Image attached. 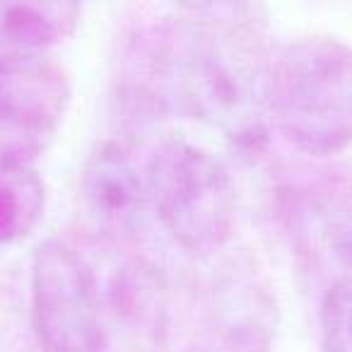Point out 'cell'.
Returning a JSON list of instances; mask_svg holds the SVG:
<instances>
[{
  "mask_svg": "<svg viewBox=\"0 0 352 352\" xmlns=\"http://www.w3.org/2000/svg\"><path fill=\"white\" fill-rule=\"evenodd\" d=\"M32 316L44 352H107L102 297L89 265L60 239L32 258Z\"/></svg>",
  "mask_w": 352,
  "mask_h": 352,
  "instance_id": "obj_4",
  "label": "cell"
},
{
  "mask_svg": "<svg viewBox=\"0 0 352 352\" xmlns=\"http://www.w3.org/2000/svg\"><path fill=\"white\" fill-rule=\"evenodd\" d=\"M179 65L176 92L188 113L225 131L230 140L256 147L268 109V65L256 34L232 22L191 41Z\"/></svg>",
  "mask_w": 352,
  "mask_h": 352,
  "instance_id": "obj_2",
  "label": "cell"
},
{
  "mask_svg": "<svg viewBox=\"0 0 352 352\" xmlns=\"http://www.w3.org/2000/svg\"><path fill=\"white\" fill-rule=\"evenodd\" d=\"M80 196L97 230L113 241L135 239L152 208L145 176L118 142L94 147L82 166Z\"/></svg>",
  "mask_w": 352,
  "mask_h": 352,
  "instance_id": "obj_7",
  "label": "cell"
},
{
  "mask_svg": "<svg viewBox=\"0 0 352 352\" xmlns=\"http://www.w3.org/2000/svg\"><path fill=\"white\" fill-rule=\"evenodd\" d=\"M166 328L169 289L162 270L145 258L116 270L104 311L107 352H162Z\"/></svg>",
  "mask_w": 352,
  "mask_h": 352,
  "instance_id": "obj_6",
  "label": "cell"
},
{
  "mask_svg": "<svg viewBox=\"0 0 352 352\" xmlns=\"http://www.w3.org/2000/svg\"><path fill=\"white\" fill-rule=\"evenodd\" d=\"M321 246L342 265V275H352V184L321 191L314 206Z\"/></svg>",
  "mask_w": 352,
  "mask_h": 352,
  "instance_id": "obj_10",
  "label": "cell"
},
{
  "mask_svg": "<svg viewBox=\"0 0 352 352\" xmlns=\"http://www.w3.org/2000/svg\"><path fill=\"white\" fill-rule=\"evenodd\" d=\"M70 104L63 65L44 51H0V160L32 164L58 133Z\"/></svg>",
  "mask_w": 352,
  "mask_h": 352,
  "instance_id": "obj_5",
  "label": "cell"
},
{
  "mask_svg": "<svg viewBox=\"0 0 352 352\" xmlns=\"http://www.w3.org/2000/svg\"><path fill=\"white\" fill-rule=\"evenodd\" d=\"M321 352H352V275H340L321 299Z\"/></svg>",
  "mask_w": 352,
  "mask_h": 352,
  "instance_id": "obj_11",
  "label": "cell"
},
{
  "mask_svg": "<svg viewBox=\"0 0 352 352\" xmlns=\"http://www.w3.org/2000/svg\"><path fill=\"white\" fill-rule=\"evenodd\" d=\"M268 111L304 155L352 145V49L333 36L289 41L270 58Z\"/></svg>",
  "mask_w": 352,
  "mask_h": 352,
  "instance_id": "obj_1",
  "label": "cell"
},
{
  "mask_svg": "<svg viewBox=\"0 0 352 352\" xmlns=\"http://www.w3.org/2000/svg\"><path fill=\"white\" fill-rule=\"evenodd\" d=\"M150 206L171 239L188 254H215L230 239L236 191L227 166L203 147L171 138L145 169Z\"/></svg>",
  "mask_w": 352,
  "mask_h": 352,
  "instance_id": "obj_3",
  "label": "cell"
},
{
  "mask_svg": "<svg viewBox=\"0 0 352 352\" xmlns=\"http://www.w3.org/2000/svg\"><path fill=\"white\" fill-rule=\"evenodd\" d=\"M80 0H0V39L8 49L46 51L70 39Z\"/></svg>",
  "mask_w": 352,
  "mask_h": 352,
  "instance_id": "obj_8",
  "label": "cell"
},
{
  "mask_svg": "<svg viewBox=\"0 0 352 352\" xmlns=\"http://www.w3.org/2000/svg\"><path fill=\"white\" fill-rule=\"evenodd\" d=\"M46 210V186L27 162L0 160V244L30 236Z\"/></svg>",
  "mask_w": 352,
  "mask_h": 352,
  "instance_id": "obj_9",
  "label": "cell"
}]
</instances>
